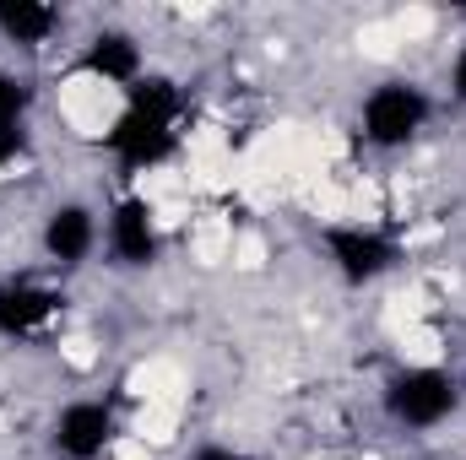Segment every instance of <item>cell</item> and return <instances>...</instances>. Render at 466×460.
Wrapping results in <instances>:
<instances>
[{
    "label": "cell",
    "instance_id": "9c48e42d",
    "mask_svg": "<svg viewBox=\"0 0 466 460\" xmlns=\"http://www.w3.org/2000/svg\"><path fill=\"white\" fill-rule=\"evenodd\" d=\"M93 244H98V223H93L87 206L66 201V206H55V212L44 217V255H49L55 265H82V260L93 255Z\"/></svg>",
    "mask_w": 466,
    "mask_h": 460
},
{
    "label": "cell",
    "instance_id": "52a82bcc",
    "mask_svg": "<svg viewBox=\"0 0 466 460\" xmlns=\"http://www.w3.org/2000/svg\"><path fill=\"white\" fill-rule=\"evenodd\" d=\"M109 255L119 265H152L157 260V223L147 195H125L109 212Z\"/></svg>",
    "mask_w": 466,
    "mask_h": 460
},
{
    "label": "cell",
    "instance_id": "6da1fadb",
    "mask_svg": "<svg viewBox=\"0 0 466 460\" xmlns=\"http://www.w3.org/2000/svg\"><path fill=\"white\" fill-rule=\"evenodd\" d=\"M179 125H185V98L168 76H141L125 93L115 130L104 135V146L119 157V168H157L179 152Z\"/></svg>",
    "mask_w": 466,
    "mask_h": 460
},
{
    "label": "cell",
    "instance_id": "30bf717a",
    "mask_svg": "<svg viewBox=\"0 0 466 460\" xmlns=\"http://www.w3.org/2000/svg\"><path fill=\"white\" fill-rule=\"evenodd\" d=\"M60 27V11L44 5V0H0V38L5 44H22V49H38L49 44Z\"/></svg>",
    "mask_w": 466,
    "mask_h": 460
},
{
    "label": "cell",
    "instance_id": "277c9868",
    "mask_svg": "<svg viewBox=\"0 0 466 460\" xmlns=\"http://www.w3.org/2000/svg\"><path fill=\"white\" fill-rule=\"evenodd\" d=\"M119 434V417L109 401H71L55 428H49V450L60 460H98Z\"/></svg>",
    "mask_w": 466,
    "mask_h": 460
},
{
    "label": "cell",
    "instance_id": "4fadbf2b",
    "mask_svg": "<svg viewBox=\"0 0 466 460\" xmlns=\"http://www.w3.org/2000/svg\"><path fill=\"white\" fill-rule=\"evenodd\" d=\"M451 98L466 104V44L456 49V60H451Z\"/></svg>",
    "mask_w": 466,
    "mask_h": 460
},
{
    "label": "cell",
    "instance_id": "5bb4252c",
    "mask_svg": "<svg viewBox=\"0 0 466 460\" xmlns=\"http://www.w3.org/2000/svg\"><path fill=\"white\" fill-rule=\"evenodd\" d=\"M196 460H255V455H233V450H218V445H207V450H201Z\"/></svg>",
    "mask_w": 466,
    "mask_h": 460
},
{
    "label": "cell",
    "instance_id": "ba28073f",
    "mask_svg": "<svg viewBox=\"0 0 466 460\" xmlns=\"http://www.w3.org/2000/svg\"><path fill=\"white\" fill-rule=\"evenodd\" d=\"M82 71L93 76V82H109V87H136L147 71H141V44L130 38V33H119V27H104V33H93V44L82 49Z\"/></svg>",
    "mask_w": 466,
    "mask_h": 460
},
{
    "label": "cell",
    "instance_id": "7a4b0ae2",
    "mask_svg": "<svg viewBox=\"0 0 466 460\" xmlns=\"http://www.w3.org/2000/svg\"><path fill=\"white\" fill-rule=\"evenodd\" d=\"M456 406H461L456 374L429 368V363L401 368V374L385 385V412H390V423H401V428H440Z\"/></svg>",
    "mask_w": 466,
    "mask_h": 460
},
{
    "label": "cell",
    "instance_id": "8992f818",
    "mask_svg": "<svg viewBox=\"0 0 466 460\" xmlns=\"http://www.w3.org/2000/svg\"><path fill=\"white\" fill-rule=\"evenodd\" d=\"M326 255H331L337 276L352 282V287L385 276V271L401 260L396 238H385V233H374V228H326Z\"/></svg>",
    "mask_w": 466,
    "mask_h": 460
},
{
    "label": "cell",
    "instance_id": "5b68a950",
    "mask_svg": "<svg viewBox=\"0 0 466 460\" xmlns=\"http://www.w3.org/2000/svg\"><path fill=\"white\" fill-rule=\"evenodd\" d=\"M60 315H66V293L44 287V282H33V276H5V282H0V336L33 342V336H44Z\"/></svg>",
    "mask_w": 466,
    "mask_h": 460
},
{
    "label": "cell",
    "instance_id": "7c38bea8",
    "mask_svg": "<svg viewBox=\"0 0 466 460\" xmlns=\"http://www.w3.org/2000/svg\"><path fill=\"white\" fill-rule=\"evenodd\" d=\"M22 152H27V130L22 125H0V163H11Z\"/></svg>",
    "mask_w": 466,
    "mask_h": 460
},
{
    "label": "cell",
    "instance_id": "8fae6325",
    "mask_svg": "<svg viewBox=\"0 0 466 460\" xmlns=\"http://www.w3.org/2000/svg\"><path fill=\"white\" fill-rule=\"evenodd\" d=\"M33 109V87L11 71H0V125H22Z\"/></svg>",
    "mask_w": 466,
    "mask_h": 460
},
{
    "label": "cell",
    "instance_id": "3957f363",
    "mask_svg": "<svg viewBox=\"0 0 466 460\" xmlns=\"http://www.w3.org/2000/svg\"><path fill=\"white\" fill-rule=\"evenodd\" d=\"M434 115V104H429V93L423 87H412V82H380L369 98H363V141L369 146H385V152H396V146H407L423 125Z\"/></svg>",
    "mask_w": 466,
    "mask_h": 460
}]
</instances>
